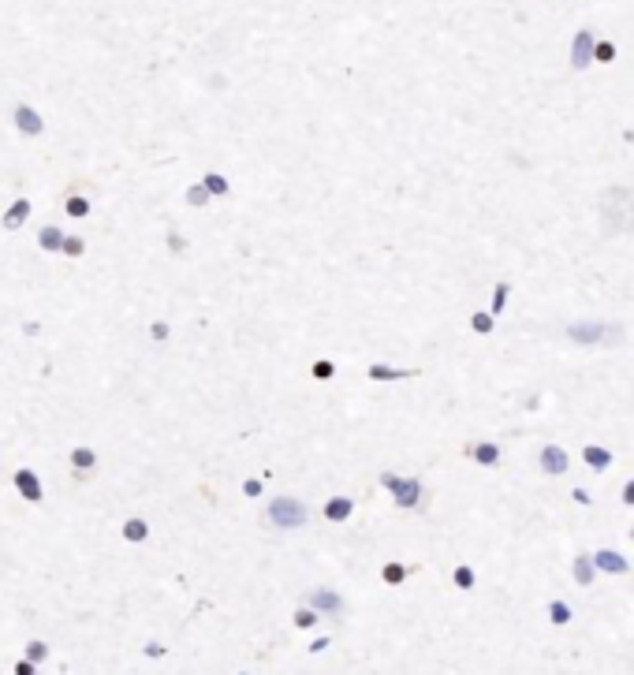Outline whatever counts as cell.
Segmentation results:
<instances>
[{
    "label": "cell",
    "instance_id": "cell-1",
    "mask_svg": "<svg viewBox=\"0 0 634 675\" xmlns=\"http://www.w3.org/2000/svg\"><path fill=\"white\" fill-rule=\"evenodd\" d=\"M563 336L578 343V347H619V343L627 340V328L619 321H597V317H590V321H571L563 328Z\"/></svg>",
    "mask_w": 634,
    "mask_h": 675
},
{
    "label": "cell",
    "instance_id": "cell-2",
    "mask_svg": "<svg viewBox=\"0 0 634 675\" xmlns=\"http://www.w3.org/2000/svg\"><path fill=\"white\" fill-rule=\"evenodd\" d=\"M377 482H381V489L392 493V504L400 511H418L426 504V485H421V478H400L395 470H381Z\"/></svg>",
    "mask_w": 634,
    "mask_h": 675
},
{
    "label": "cell",
    "instance_id": "cell-3",
    "mask_svg": "<svg viewBox=\"0 0 634 675\" xmlns=\"http://www.w3.org/2000/svg\"><path fill=\"white\" fill-rule=\"evenodd\" d=\"M265 519L273 530H302L310 522V508L295 496H273L265 508Z\"/></svg>",
    "mask_w": 634,
    "mask_h": 675
},
{
    "label": "cell",
    "instance_id": "cell-4",
    "mask_svg": "<svg viewBox=\"0 0 634 675\" xmlns=\"http://www.w3.org/2000/svg\"><path fill=\"white\" fill-rule=\"evenodd\" d=\"M609 194L619 202V209L601 205L604 232H634V191L630 187H609Z\"/></svg>",
    "mask_w": 634,
    "mask_h": 675
},
{
    "label": "cell",
    "instance_id": "cell-5",
    "mask_svg": "<svg viewBox=\"0 0 634 675\" xmlns=\"http://www.w3.org/2000/svg\"><path fill=\"white\" fill-rule=\"evenodd\" d=\"M537 467H541V474H545V478H563V474L571 470V455H567L560 444H541Z\"/></svg>",
    "mask_w": 634,
    "mask_h": 675
},
{
    "label": "cell",
    "instance_id": "cell-6",
    "mask_svg": "<svg viewBox=\"0 0 634 675\" xmlns=\"http://www.w3.org/2000/svg\"><path fill=\"white\" fill-rule=\"evenodd\" d=\"M593 49H597V34L582 26L575 37H571V71H586L593 64Z\"/></svg>",
    "mask_w": 634,
    "mask_h": 675
},
{
    "label": "cell",
    "instance_id": "cell-7",
    "mask_svg": "<svg viewBox=\"0 0 634 675\" xmlns=\"http://www.w3.org/2000/svg\"><path fill=\"white\" fill-rule=\"evenodd\" d=\"M306 604L317 608L321 616H343V608H347V604H343V597H340L333 586H313V590H310V597H306Z\"/></svg>",
    "mask_w": 634,
    "mask_h": 675
},
{
    "label": "cell",
    "instance_id": "cell-8",
    "mask_svg": "<svg viewBox=\"0 0 634 675\" xmlns=\"http://www.w3.org/2000/svg\"><path fill=\"white\" fill-rule=\"evenodd\" d=\"M593 567H597V575H627L630 560H627V556H619L616 549H597V552H593Z\"/></svg>",
    "mask_w": 634,
    "mask_h": 675
},
{
    "label": "cell",
    "instance_id": "cell-9",
    "mask_svg": "<svg viewBox=\"0 0 634 675\" xmlns=\"http://www.w3.org/2000/svg\"><path fill=\"white\" fill-rule=\"evenodd\" d=\"M467 455L478 462V467H485V470L500 467V459H504V452H500L496 441H474V444H467Z\"/></svg>",
    "mask_w": 634,
    "mask_h": 675
},
{
    "label": "cell",
    "instance_id": "cell-10",
    "mask_svg": "<svg viewBox=\"0 0 634 675\" xmlns=\"http://www.w3.org/2000/svg\"><path fill=\"white\" fill-rule=\"evenodd\" d=\"M421 369H395V366H385V362H373L366 369V377L373 381V385H388V381H411L418 377Z\"/></svg>",
    "mask_w": 634,
    "mask_h": 675
},
{
    "label": "cell",
    "instance_id": "cell-11",
    "mask_svg": "<svg viewBox=\"0 0 634 675\" xmlns=\"http://www.w3.org/2000/svg\"><path fill=\"white\" fill-rule=\"evenodd\" d=\"M321 515H325L328 522H347L351 515H354V496H328L325 508H321Z\"/></svg>",
    "mask_w": 634,
    "mask_h": 675
},
{
    "label": "cell",
    "instance_id": "cell-12",
    "mask_svg": "<svg viewBox=\"0 0 634 675\" xmlns=\"http://www.w3.org/2000/svg\"><path fill=\"white\" fill-rule=\"evenodd\" d=\"M16 127L23 131V135L34 138V135H42V131H45V120L30 109V104H19V109H16Z\"/></svg>",
    "mask_w": 634,
    "mask_h": 675
},
{
    "label": "cell",
    "instance_id": "cell-13",
    "mask_svg": "<svg viewBox=\"0 0 634 675\" xmlns=\"http://www.w3.org/2000/svg\"><path fill=\"white\" fill-rule=\"evenodd\" d=\"M571 575L578 586H593V578H597V567H593V552H578L571 560Z\"/></svg>",
    "mask_w": 634,
    "mask_h": 675
},
{
    "label": "cell",
    "instance_id": "cell-14",
    "mask_svg": "<svg viewBox=\"0 0 634 675\" xmlns=\"http://www.w3.org/2000/svg\"><path fill=\"white\" fill-rule=\"evenodd\" d=\"M582 462L590 470H609L612 467V452H609V448H601V444H586L582 448Z\"/></svg>",
    "mask_w": 634,
    "mask_h": 675
},
{
    "label": "cell",
    "instance_id": "cell-15",
    "mask_svg": "<svg viewBox=\"0 0 634 675\" xmlns=\"http://www.w3.org/2000/svg\"><path fill=\"white\" fill-rule=\"evenodd\" d=\"M407 575H411V567H403V563H395V560L381 567V582H385V586H403Z\"/></svg>",
    "mask_w": 634,
    "mask_h": 675
},
{
    "label": "cell",
    "instance_id": "cell-16",
    "mask_svg": "<svg viewBox=\"0 0 634 675\" xmlns=\"http://www.w3.org/2000/svg\"><path fill=\"white\" fill-rule=\"evenodd\" d=\"M508 299H511V280H496V284H493V306H489V313L500 317V313H504V306H508Z\"/></svg>",
    "mask_w": 634,
    "mask_h": 675
},
{
    "label": "cell",
    "instance_id": "cell-17",
    "mask_svg": "<svg viewBox=\"0 0 634 675\" xmlns=\"http://www.w3.org/2000/svg\"><path fill=\"white\" fill-rule=\"evenodd\" d=\"M16 485L23 489L26 500H42V485H37V478H34L30 470H19V474H16Z\"/></svg>",
    "mask_w": 634,
    "mask_h": 675
},
{
    "label": "cell",
    "instance_id": "cell-18",
    "mask_svg": "<svg viewBox=\"0 0 634 675\" xmlns=\"http://www.w3.org/2000/svg\"><path fill=\"white\" fill-rule=\"evenodd\" d=\"M470 328H474L478 336H489V333L496 328V317L489 313V310H474V313H470Z\"/></svg>",
    "mask_w": 634,
    "mask_h": 675
},
{
    "label": "cell",
    "instance_id": "cell-19",
    "mask_svg": "<svg viewBox=\"0 0 634 675\" xmlns=\"http://www.w3.org/2000/svg\"><path fill=\"white\" fill-rule=\"evenodd\" d=\"M317 619H321V612H317V608H310V604H302V608H295L292 623H295L299 631H310V627H317Z\"/></svg>",
    "mask_w": 634,
    "mask_h": 675
},
{
    "label": "cell",
    "instance_id": "cell-20",
    "mask_svg": "<svg viewBox=\"0 0 634 675\" xmlns=\"http://www.w3.org/2000/svg\"><path fill=\"white\" fill-rule=\"evenodd\" d=\"M549 623L552 627H567V623H571V604H567V601H552L549 604Z\"/></svg>",
    "mask_w": 634,
    "mask_h": 675
},
{
    "label": "cell",
    "instance_id": "cell-21",
    "mask_svg": "<svg viewBox=\"0 0 634 675\" xmlns=\"http://www.w3.org/2000/svg\"><path fill=\"white\" fill-rule=\"evenodd\" d=\"M124 537H127V541H135V545H138V541H146V537H150L146 519H127V522H124Z\"/></svg>",
    "mask_w": 634,
    "mask_h": 675
},
{
    "label": "cell",
    "instance_id": "cell-22",
    "mask_svg": "<svg viewBox=\"0 0 634 675\" xmlns=\"http://www.w3.org/2000/svg\"><path fill=\"white\" fill-rule=\"evenodd\" d=\"M452 582H455V590H474L478 575H474V567H470V563H459L455 571H452Z\"/></svg>",
    "mask_w": 634,
    "mask_h": 675
},
{
    "label": "cell",
    "instance_id": "cell-23",
    "mask_svg": "<svg viewBox=\"0 0 634 675\" xmlns=\"http://www.w3.org/2000/svg\"><path fill=\"white\" fill-rule=\"evenodd\" d=\"M310 377H313V381H333V377H336V362H333V359H317V362L310 366Z\"/></svg>",
    "mask_w": 634,
    "mask_h": 675
},
{
    "label": "cell",
    "instance_id": "cell-24",
    "mask_svg": "<svg viewBox=\"0 0 634 675\" xmlns=\"http://www.w3.org/2000/svg\"><path fill=\"white\" fill-rule=\"evenodd\" d=\"M616 56H619L616 42H597V49H593V64H612Z\"/></svg>",
    "mask_w": 634,
    "mask_h": 675
},
{
    "label": "cell",
    "instance_id": "cell-25",
    "mask_svg": "<svg viewBox=\"0 0 634 675\" xmlns=\"http://www.w3.org/2000/svg\"><path fill=\"white\" fill-rule=\"evenodd\" d=\"M202 183H205V191H209V194H217V198H220V194H228V191H232V187H228V179H224V176H220V172H209V176H205Z\"/></svg>",
    "mask_w": 634,
    "mask_h": 675
},
{
    "label": "cell",
    "instance_id": "cell-26",
    "mask_svg": "<svg viewBox=\"0 0 634 675\" xmlns=\"http://www.w3.org/2000/svg\"><path fill=\"white\" fill-rule=\"evenodd\" d=\"M209 198H213V194L205 191V183H194V187H187V202H191V205H205Z\"/></svg>",
    "mask_w": 634,
    "mask_h": 675
},
{
    "label": "cell",
    "instance_id": "cell-27",
    "mask_svg": "<svg viewBox=\"0 0 634 675\" xmlns=\"http://www.w3.org/2000/svg\"><path fill=\"white\" fill-rule=\"evenodd\" d=\"M71 462H75V467H83V470H90V467H94V452H90V448H75Z\"/></svg>",
    "mask_w": 634,
    "mask_h": 675
},
{
    "label": "cell",
    "instance_id": "cell-28",
    "mask_svg": "<svg viewBox=\"0 0 634 675\" xmlns=\"http://www.w3.org/2000/svg\"><path fill=\"white\" fill-rule=\"evenodd\" d=\"M26 213H30V202H19V205H11V213H8V220H4V224H8V228H16V224H19Z\"/></svg>",
    "mask_w": 634,
    "mask_h": 675
},
{
    "label": "cell",
    "instance_id": "cell-29",
    "mask_svg": "<svg viewBox=\"0 0 634 675\" xmlns=\"http://www.w3.org/2000/svg\"><path fill=\"white\" fill-rule=\"evenodd\" d=\"M243 493H246L250 500H258L261 493H265V489H261V482H258V478H250V482H243Z\"/></svg>",
    "mask_w": 634,
    "mask_h": 675
},
{
    "label": "cell",
    "instance_id": "cell-30",
    "mask_svg": "<svg viewBox=\"0 0 634 675\" xmlns=\"http://www.w3.org/2000/svg\"><path fill=\"white\" fill-rule=\"evenodd\" d=\"M619 500H623L627 508H634V478H630V482H623V489H619Z\"/></svg>",
    "mask_w": 634,
    "mask_h": 675
},
{
    "label": "cell",
    "instance_id": "cell-31",
    "mask_svg": "<svg viewBox=\"0 0 634 675\" xmlns=\"http://www.w3.org/2000/svg\"><path fill=\"white\" fill-rule=\"evenodd\" d=\"M86 209H90V205L83 202V198H71V202H68V213H75V217H83Z\"/></svg>",
    "mask_w": 634,
    "mask_h": 675
},
{
    "label": "cell",
    "instance_id": "cell-32",
    "mask_svg": "<svg viewBox=\"0 0 634 675\" xmlns=\"http://www.w3.org/2000/svg\"><path fill=\"white\" fill-rule=\"evenodd\" d=\"M571 500L575 504H593V496L586 493V489H571Z\"/></svg>",
    "mask_w": 634,
    "mask_h": 675
},
{
    "label": "cell",
    "instance_id": "cell-33",
    "mask_svg": "<svg viewBox=\"0 0 634 675\" xmlns=\"http://www.w3.org/2000/svg\"><path fill=\"white\" fill-rule=\"evenodd\" d=\"M328 645H333V638H313V642H310V653H325Z\"/></svg>",
    "mask_w": 634,
    "mask_h": 675
},
{
    "label": "cell",
    "instance_id": "cell-34",
    "mask_svg": "<svg viewBox=\"0 0 634 675\" xmlns=\"http://www.w3.org/2000/svg\"><path fill=\"white\" fill-rule=\"evenodd\" d=\"M26 657H30V660H42V657H45V645H42V642H30V650H26Z\"/></svg>",
    "mask_w": 634,
    "mask_h": 675
},
{
    "label": "cell",
    "instance_id": "cell-35",
    "mask_svg": "<svg viewBox=\"0 0 634 675\" xmlns=\"http://www.w3.org/2000/svg\"><path fill=\"white\" fill-rule=\"evenodd\" d=\"M150 333H153V340H165V336H168V325H165V321H157Z\"/></svg>",
    "mask_w": 634,
    "mask_h": 675
},
{
    "label": "cell",
    "instance_id": "cell-36",
    "mask_svg": "<svg viewBox=\"0 0 634 675\" xmlns=\"http://www.w3.org/2000/svg\"><path fill=\"white\" fill-rule=\"evenodd\" d=\"M161 653H165L161 642H150V645H146V657H161Z\"/></svg>",
    "mask_w": 634,
    "mask_h": 675
},
{
    "label": "cell",
    "instance_id": "cell-37",
    "mask_svg": "<svg viewBox=\"0 0 634 675\" xmlns=\"http://www.w3.org/2000/svg\"><path fill=\"white\" fill-rule=\"evenodd\" d=\"M16 675H34V664L26 660V664H19V668H16Z\"/></svg>",
    "mask_w": 634,
    "mask_h": 675
},
{
    "label": "cell",
    "instance_id": "cell-38",
    "mask_svg": "<svg viewBox=\"0 0 634 675\" xmlns=\"http://www.w3.org/2000/svg\"><path fill=\"white\" fill-rule=\"evenodd\" d=\"M630 541H634V526H630Z\"/></svg>",
    "mask_w": 634,
    "mask_h": 675
},
{
    "label": "cell",
    "instance_id": "cell-39",
    "mask_svg": "<svg viewBox=\"0 0 634 675\" xmlns=\"http://www.w3.org/2000/svg\"><path fill=\"white\" fill-rule=\"evenodd\" d=\"M239 675H246V671H239Z\"/></svg>",
    "mask_w": 634,
    "mask_h": 675
}]
</instances>
